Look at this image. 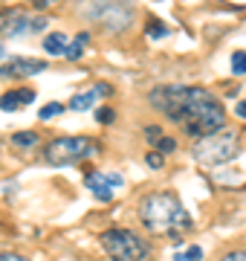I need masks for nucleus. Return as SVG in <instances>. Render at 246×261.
<instances>
[{"instance_id":"nucleus-5","label":"nucleus","mask_w":246,"mask_h":261,"mask_svg":"<svg viewBox=\"0 0 246 261\" xmlns=\"http://www.w3.org/2000/svg\"><path fill=\"white\" fill-rule=\"evenodd\" d=\"M102 151V142L93 137H58V140L47 142L44 148V163L52 168H64V166H76L84 160L96 157Z\"/></svg>"},{"instance_id":"nucleus-1","label":"nucleus","mask_w":246,"mask_h":261,"mask_svg":"<svg viewBox=\"0 0 246 261\" xmlns=\"http://www.w3.org/2000/svg\"><path fill=\"white\" fill-rule=\"evenodd\" d=\"M151 108L180 125L194 140L211 137L226 128V108L218 96L197 84H160L151 90Z\"/></svg>"},{"instance_id":"nucleus-12","label":"nucleus","mask_w":246,"mask_h":261,"mask_svg":"<svg viewBox=\"0 0 246 261\" xmlns=\"http://www.w3.org/2000/svg\"><path fill=\"white\" fill-rule=\"evenodd\" d=\"M67 35L64 32H49V35H44V53L47 56H64L67 53Z\"/></svg>"},{"instance_id":"nucleus-11","label":"nucleus","mask_w":246,"mask_h":261,"mask_svg":"<svg viewBox=\"0 0 246 261\" xmlns=\"http://www.w3.org/2000/svg\"><path fill=\"white\" fill-rule=\"evenodd\" d=\"M35 102V90L32 87H15V90H9V93L0 96V111H20V108H29V105Z\"/></svg>"},{"instance_id":"nucleus-27","label":"nucleus","mask_w":246,"mask_h":261,"mask_svg":"<svg viewBox=\"0 0 246 261\" xmlns=\"http://www.w3.org/2000/svg\"><path fill=\"white\" fill-rule=\"evenodd\" d=\"M235 113L240 116V119H246V102H237L235 105Z\"/></svg>"},{"instance_id":"nucleus-10","label":"nucleus","mask_w":246,"mask_h":261,"mask_svg":"<svg viewBox=\"0 0 246 261\" xmlns=\"http://www.w3.org/2000/svg\"><path fill=\"white\" fill-rule=\"evenodd\" d=\"M104 96H113V84H107V82H99L93 84L90 90H81V93H76L73 99H70V111H90L99 99H104Z\"/></svg>"},{"instance_id":"nucleus-15","label":"nucleus","mask_w":246,"mask_h":261,"mask_svg":"<svg viewBox=\"0 0 246 261\" xmlns=\"http://www.w3.org/2000/svg\"><path fill=\"white\" fill-rule=\"evenodd\" d=\"M145 32H148V38H153V41H157V38H168L171 35V29L165 27L162 20H157V18L148 20V29H145Z\"/></svg>"},{"instance_id":"nucleus-21","label":"nucleus","mask_w":246,"mask_h":261,"mask_svg":"<svg viewBox=\"0 0 246 261\" xmlns=\"http://www.w3.org/2000/svg\"><path fill=\"white\" fill-rule=\"evenodd\" d=\"M145 163H148V168H153V171H160V168L165 166V157H162V154H157V151H151V154L145 157Z\"/></svg>"},{"instance_id":"nucleus-26","label":"nucleus","mask_w":246,"mask_h":261,"mask_svg":"<svg viewBox=\"0 0 246 261\" xmlns=\"http://www.w3.org/2000/svg\"><path fill=\"white\" fill-rule=\"evenodd\" d=\"M32 6L38 12H44V9H49V0H32Z\"/></svg>"},{"instance_id":"nucleus-24","label":"nucleus","mask_w":246,"mask_h":261,"mask_svg":"<svg viewBox=\"0 0 246 261\" xmlns=\"http://www.w3.org/2000/svg\"><path fill=\"white\" fill-rule=\"evenodd\" d=\"M145 137H148V140H151V145H153V142L162 137V130L157 128V125H151V128H145Z\"/></svg>"},{"instance_id":"nucleus-7","label":"nucleus","mask_w":246,"mask_h":261,"mask_svg":"<svg viewBox=\"0 0 246 261\" xmlns=\"http://www.w3.org/2000/svg\"><path fill=\"white\" fill-rule=\"evenodd\" d=\"M84 186L90 189V195L102 203H110L116 192L125 186V177L119 171H99V168H87L84 171Z\"/></svg>"},{"instance_id":"nucleus-18","label":"nucleus","mask_w":246,"mask_h":261,"mask_svg":"<svg viewBox=\"0 0 246 261\" xmlns=\"http://www.w3.org/2000/svg\"><path fill=\"white\" fill-rule=\"evenodd\" d=\"M153 148H157V154H171V151H177V140L174 137H160L153 142Z\"/></svg>"},{"instance_id":"nucleus-6","label":"nucleus","mask_w":246,"mask_h":261,"mask_svg":"<svg viewBox=\"0 0 246 261\" xmlns=\"http://www.w3.org/2000/svg\"><path fill=\"white\" fill-rule=\"evenodd\" d=\"M44 27H47V18H32L23 9H0V35H6V38L41 32Z\"/></svg>"},{"instance_id":"nucleus-16","label":"nucleus","mask_w":246,"mask_h":261,"mask_svg":"<svg viewBox=\"0 0 246 261\" xmlns=\"http://www.w3.org/2000/svg\"><path fill=\"white\" fill-rule=\"evenodd\" d=\"M229 64H232V73L235 75H246V49H235Z\"/></svg>"},{"instance_id":"nucleus-23","label":"nucleus","mask_w":246,"mask_h":261,"mask_svg":"<svg viewBox=\"0 0 246 261\" xmlns=\"http://www.w3.org/2000/svg\"><path fill=\"white\" fill-rule=\"evenodd\" d=\"M0 261H32V258L20 255V252H0Z\"/></svg>"},{"instance_id":"nucleus-3","label":"nucleus","mask_w":246,"mask_h":261,"mask_svg":"<svg viewBox=\"0 0 246 261\" xmlns=\"http://www.w3.org/2000/svg\"><path fill=\"white\" fill-rule=\"evenodd\" d=\"M240 154V134L232 128H223L211 137H203V140L194 142L191 148V157L197 160L203 168H218V166H226Z\"/></svg>"},{"instance_id":"nucleus-9","label":"nucleus","mask_w":246,"mask_h":261,"mask_svg":"<svg viewBox=\"0 0 246 261\" xmlns=\"http://www.w3.org/2000/svg\"><path fill=\"white\" fill-rule=\"evenodd\" d=\"M90 15H93V18H104L107 29H122V27H128L131 18H133V12L128 9V6H119V3H99Z\"/></svg>"},{"instance_id":"nucleus-14","label":"nucleus","mask_w":246,"mask_h":261,"mask_svg":"<svg viewBox=\"0 0 246 261\" xmlns=\"http://www.w3.org/2000/svg\"><path fill=\"white\" fill-rule=\"evenodd\" d=\"M38 140H41V137L35 134V130H18V134H12V145H15V148H20V151L38 145Z\"/></svg>"},{"instance_id":"nucleus-20","label":"nucleus","mask_w":246,"mask_h":261,"mask_svg":"<svg viewBox=\"0 0 246 261\" xmlns=\"http://www.w3.org/2000/svg\"><path fill=\"white\" fill-rule=\"evenodd\" d=\"M58 113H64V105L49 102V105H44V108L38 111V119H52V116H58Z\"/></svg>"},{"instance_id":"nucleus-13","label":"nucleus","mask_w":246,"mask_h":261,"mask_svg":"<svg viewBox=\"0 0 246 261\" xmlns=\"http://www.w3.org/2000/svg\"><path fill=\"white\" fill-rule=\"evenodd\" d=\"M87 44H90V32H78L76 41H70V44H67L64 58H67V61H78V58H84Z\"/></svg>"},{"instance_id":"nucleus-25","label":"nucleus","mask_w":246,"mask_h":261,"mask_svg":"<svg viewBox=\"0 0 246 261\" xmlns=\"http://www.w3.org/2000/svg\"><path fill=\"white\" fill-rule=\"evenodd\" d=\"M9 49H6V47H3V41H0V67H3V64H6V61H9Z\"/></svg>"},{"instance_id":"nucleus-17","label":"nucleus","mask_w":246,"mask_h":261,"mask_svg":"<svg viewBox=\"0 0 246 261\" xmlns=\"http://www.w3.org/2000/svg\"><path fill=\"white\" fill-rule=\"evenodd\" d=\"M174 261H203V247L191 244L186 252H177V255H174Z\"/></svg>"},{"instance_id":"nucleus-2","label":"nucleus","mask_w":246,"mask_h":261,"mask_svg":"<svg viewBox=\"0 0 246 261\" xmlns=\"http://www.w3.org/2000/svg\"><path fill=\"white\" fill-rule=\"evenodd\" d=\"M139 221L151 235L162 238H182L194 229V221L177 192H148L139 200Z\"/></svg>"},{"instance_id":"nucleus-4","label":"nucleus","mask_w":246,"mask_h":261,"mask_svg":"<svg viewBox=\"0 0 246 261\" xmlns=\"http://www.w3.org/2000/svg\"><path fill=\"white\" fill-rule=\"evenodd\" d=\"M99 244H102V250L107 252L110 261H151L153 255L151 244L139 238L133 229H125V226L104 229L99 235Z\"/></svg>"},{"instance_id":"nucleus-22","label":"nucleus","mask_w":246,"mask_h":261,"mask_svg":"<svg viewBox=\"0 0 246 261\" xmlns=\"http://www.w3.org/2000/svg\"><path fill=\"white\" fill-rule=\"evenodd\" d=\"M218 261H246V250H232L226 255H220Z\"/></svg>"},{"instance_id":"nucleus-19","label":"nucleus","mask_w":246,"mask_h":261,"mask_svg":"<svg viewBox=\"0 0 246 261\" xmlns=\"http://www.w3.org/2000/svg\"><path fill=\"white\" fill-rule=\"evenodd\" d=\"M96 122H99V125H113L116 111L113 108H96Z\"/></svg>"},{"instance_id":"nucleus-8","label":"nucleus","mask_w":246,"mask_h":261,"mask_svg":"<svg viewBox=\"0 0 246 261\" xmlns=\"http://www.w3.org/2000/svg\"><path fill=\"white\" fill-rule=\"evenodd\" d=\"M44 58H29V56H15L0 67V79H26V75H38L47 70Z\"/></svg>"}]
</instances>
